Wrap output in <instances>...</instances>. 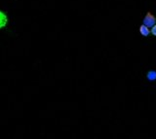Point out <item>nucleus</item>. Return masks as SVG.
I'll return each mask as SVG.
<instances>
[{
    "label": "nucleus",
    "instance_id": "nucleus-1",
    "mask_svg": "<svg viewBox=\"0 0 156 139\" xmlns=\"http://www.w3.org/2000/svg\"><path fill=\"white\" fill-rule=\"evenodd\" d=\"M155 23H156L155 17L150 12H148L144 19V25L148 27H152L153 25H155Z\"/></svg>",
    "mask_w": 156,
    "mask_h": 139
},
{
    "label": "nucleus",
    "instance_id": "nucleus-2",
    "mask_svg": "<svg viewBox=\"0 0 156 139\" xmlns=\"http://www.w3.org/2000/svg\"><path fill=\"white\" fill-rule=\"evenodd\" d=\"M140 32L141 35L145 37V36H148L149 35V33H151V30H149V27L148 26L143 25H140Z\"/></svg>",
    "mask_w": 156,
    "mask_h": 139
},
{
    "label": "nucleus",
    "instance_id": "nucleus-3",
    "mask_svg": "<svg viewBox=\"0 0 156 139\" xmlns=\"http://www.w3.org/2000/svg\"><path fill=\"white\" fill-rule=\"evenodd\" d=\"M0 21H1V25H0L1 27H4L5 25L8 22V19L3 12H0Z\"/></svg>",
    "mask_w": 156,
    "mask_h": 139
},
{
    "label": "nucleus",
    "instance_id": "nucleus-4",
    "mask_svg": "<svg viewBox=\"0 0 156 139\" xmlns=\"http://www.w3.org/2000/svg\"><path fill=\"white\" fill-rule=\"evenodd\" d=\"M146 77L149 81H155L156 80V71L154 70H150L148 71V73L146 74Z\"/></svg>",
    "mask_w": 156,
    "mask_h": 139
},
{
    "label": "nucleus",
    "instance_id": "nucleus-5",
    "mask_svg": "<svg viewBox=\"0 0 156 139\" xmlns=\"http://www.w3.org/2000/svg\"><path fill=\"white\" fill-rule=\"evenodd\" d=\"M151 33H152L154 36H156V25L151 27Z\"/></svg>",
    "mask_w": 156,
    "mask_h": 139
}]
</instances>
